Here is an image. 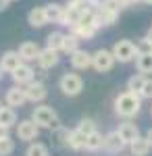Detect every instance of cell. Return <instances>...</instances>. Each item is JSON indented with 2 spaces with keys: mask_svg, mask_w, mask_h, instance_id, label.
<instances>
[{
  "mask_svg": "<svg viewBox=\"0 0 152 156\" xmlns=\"http://www.w3.org/2000/svg\"><path fill=\"white\" fill-rule=\"evenodd\" d=\"M136 50H138V56H142V54H152V44H150V40L144 36L140 37L138 42H136Z\"/></svg>",
  "mask_w": 152,
  "mask_h": 156,
  "instance_id": "f546056e",
  "label": "cell"
},
{
  "mask_svg": "<svg viewBox=\"0 0 152 156\" xmlns=\"http://www.w3.org/2000/svg\"><path fill=\"white\" fill-rule=\"evenodd\" d=\"M146 75H142V73H133L131 77L127 79V90L129 92H136V94H140V90L144 87V83H146Z\"/></svg>",
  "mask_w": 152,
  "mask_h": 156,
  "instance_id": "484cf974",
  "label": "cell"
},
{
  "mask_svg": "<svg viewBox=\"0 0 152 156\" xmlns=\"http://www.w3.org/2000/svg\"><path fill=\"white\" fill-rule=\"evenodd\" d=\"M71 60V67L75 69V71H85V69H90L94 65V56L90 52H85V50H77V52H73L69 56Z\"/></svg>",
  "mask_w": 152,
  "mask_h": 156,
  "instance_id": "7c38bea8",
  "label": "cell"
},
{
  "mask_svg": "<svg viewBox=\"0 0 152 156\" xmlns=\"http://www.w3.org/2000/svg\"><path fill=\"white\" fill-rule=\"evenodd\" d=\"M2 108H4V104H2V100H0V110H2Z\"/></svg>",
  "mask_w": 152,
  "mask_h": 156,
  "instance_id": "f35d334b",
  "label": "cell"
},
{
  "mask_svg": "<svg viewBox=\"0 0 152 156\" xmlns=\"http://www.w3.org/2000/svg\"><path fill=\"white\" fill-rule=\"evenodd\" d=\"M146 140H148V142H150V144H152V127H150V129H148V131H146Z\"/></svg>",
  "mask_w": 152,
  "mask_h": 156,
  "instance_id": "e575fe53",
  "label": "cell"
},
{
  "mask_svg": "<svg viewBox=\"0 0 152 156\" xmlns=\"http://www.w3.org/2000/svg\"><path fill=\"white\" fill-rule=\"evenodd\" d=\"M146 37L150 40V44H152V27H150V29H148V31H146Z\"/></svg>",
  "mask_w": 152,
  "mask_h": 156,
  "instance_id": "d590c367",
  "label": "cell"
},
{
  "mask_svg": "<svg viewBox=\"0 0 152 156\" xmlns=\"http://www.w3.org/2000/svg\"><path fill=\"white\" fill-rule=\"evenodd\" d=\"M40 135V127L35 125L34 119H23L17 123V137L21 142H34Z\"/></svg>",
  "mask_w": 152,
  "mask_h": 156,
  "instance_id": "52a82bcc",
  "label": "cell"
},
{
  "mask_svg": "<svg viewBox=\"0 0 152 156\" xmlns=\"http://www.w3.org/2000/svg\"><path fill=\"white\" fill-rule=\"evenodd\" d=\"M59 87H60V92H63L65 96L75 98V96L81 94L83 79L77 75V73H65V75L60 77V81H59Z\"/></svg>",
  "mask_w": 152,
  "mask_h": 156,
  "instance_id": "277c9868",
  "label": "cell"
},
{
  "mask_svg": "<svg viewBox=\"0 0 152 156\" xmlns=\"http://www.w3.org/2000/svg\"><path fill=\"white\" fill-rule=\"evenodd\" d=\"M136 67H138V73L142 75H152V54H142L136 58Z\"/></svg>",
  "mask_w": 152,
  "mask_h": 156,
  "instance_id": "cb8c5ba5",
  "label": "cell"
},
{
  "mask_svg": "<svg viewBox=\"0 0 152 156\" xmlns=\"http://www.w3.org/2000/svg\"><path fill=\"white\" fill-rule=\"evenodd\" d=\"M67 146H69L71 150H85V142H88V137L83 135V133H79L77 129H73V131L67 133Z\"/></svg>",
  "mask_w": 152,
  "mask_h": 156,
  "instance_id": "d6986e66",
  "label": "cell"
},
{
  "mask_svg": "<svg viewBox=\"0 0 152 156\" xmlns=\"http://www.w3.org/2000/svg\"><path fill=\"white\" fill-rule=\"evenodd\" d=\"M19 56L23 58V62H31V60H38V56H40V46L35 44V42H23L21 46H19Z\"/></svg>",
  "mask_w": 152,
  "mask_h": 156,
  "instance_id": "e0dca14e",
  "label": "cell"
},
{
  "mask_svg": "<svg viewBox=\"0 0 152 156\" xmlns=\"http://www.w3.org/2000/svg\"><path fill=\"white\" fill-rule=\"evenodd\" d=\"M150 115H152V106H150Z\"/></svg>",
  "mask_w": 152,
  "mask_h": 156,
  "instance_id": "ab89813d",
  "label": "cell"
},
{
  "mask_svg": "<svg viewBox=\"0 0 152 156\" xmlns=\"http://www.w3.org/2000/svg\"><path fill=\"white\" fill-rule=\"evenodd\" d=\"M2 73H4V71H2V67H0V79H2Z\"/></svg>",
  "mask_w": 152,
  "mask_h": 156,
  "instance_id": "74e56055",
  "label": "cell"
},
{
  "mask_svg": "<svg viewBox=\"0 0 152 156\" xmlns=\"http://www.w3.org/2000/svg\"><path fill=\"white\" fill-rule=\"evenodd\" d=\"M59 52L56 50H50V48H44L42 52H40V56H38V65H40V69H52V67H56L59 65Z\"/></svg>",
  "mask_w": 152,
  "mask_h": 156,
  "instance_id": "2e32d148",
  "label": "cell"
},
{
  "mask_svg": "<svg viewBox=\"0 0 152 156\" xmlns=\"http://www.w3.org/2000/svg\"><path fill=\"white\" fill-rule=\"evenodd\" d=\"M2 137H9V129L0 125V140H2Z\"/></svg>",
  "mask_w": 152,
  "mask_h": 156,
  "instance_id": "d6a6232c",
  "label": "cell"
},
{
  "mask_svg": "<svg viewBox=\"0 0 152 156\" xmlns=\"http://www.w3.org/2000/svg\"><path fill=\"white\" fill-rule=\"evenodd\" d=\"M6 6H9V0H0V12L4 11V9H6Z\"/></svg>",
  "mask_w": 152,
  "mask_h": 156,
  "instance_id": "836d02e7",
  "label": "cell"
},
{
  "mask_svg": "<svg viewBox=\"0 0 152 156\" xmlns=\"http://www.w3.org/2000/svg\"><path fill=\"white\" fill-rule=\"evenodd\" d=\"M46 12H48V21H50V23L63 25V21H65V6H63V4L50 2V4H46Z\"/></svg>",
  "mask_w": 152,
  "mask_h": 156,
  "instance_id": "ac0fdd59",
  "label": "cell"
},
{
  "mask_svg": "<svg viewBox=\"0 0 152 156\" xmlns=\"http://www.w3.org/2000/svg\"><path fill=\"white\" fill-rule=\"evenodd\" d=\"M113 54L117 62H131V60L138 58V50H136V44L131 40H119L113 46Z\"/></svg>",
  "mask_w": 152,
  "mask_h": 156,
  "instance_id": "5b68a950",
  "label": "cell"
},
{
  "mask_svg": "<svg viewBox=\"0 0 152 156\" xmlns=\"http://www.w3.org/2000/svg\"><path fill=\"white\" fill-rule=\"evenodd\" d=\"M11 77H13V81H15V85L25 87L27 83H31V81H34L35 71H34V67H31L29 62H23V65H21L15 73H11Z\"/></svg>",
  "mask_w": 152,
  "mask_h": 156,
  "instance_id": "30bf717a",
  "label": "cell"
},
{
  "mask_svg": "<svg viewBox=\"0 0 152 156\" xmlns=\"http://www.w3.org/2000/svg\"><path fill=\"white\" fill-rule=\"evenodd\" d=\"M75 129H77L79 133H83L85 137H88V135H92V133H96V131H98V129H96V123H94L92 119H81L79 123H77V127H75Z\"/></svg>",
  "mask_w": 152,
  "mask_h": 156,
  "instance_id": "4316f807",
  "label": "cell"
},
{
  "mask_svg": "<svg viewBox=\"0 0 152 156\" xmlns=\"http://www.w3.org/2000/svg\"><path fill=\"white\" fill-rule=\"evenodd\" d=\"M129 150H131V156H148L150 154V150H152V144L146 140V137H138L133 144L129 146Z\"/></svg>",
  "mask_w": 152,
  "mask_h": 156,
  "instance_id": "ffe728a7",
  "label": "cell"
},
{
  "mask_svg": "<svg viewBox=\"0 0 152 156\" xmlns=\"http://www.w3.org/2000/svg\"><path fill=\"white\" fill-rule=\"evenodd\" d=\"M119 12H121V6L115 0H102L100 6L96 9V19H98V25L100 27H110L119 21Z\"/></svg>",
  "mask_w": 152,
  "mask_h": 156,
  "instance_id": "7a4b0ae2",
  "label": "cell"
},
{
  "mask_svg": "<svg viewBox=\"0 0 152 156\" xmlns=\"http://www.w3.org/2000/svg\"><path fill=\"white\" fill-rule=\"evenodd\" d=\"M9 2H15V0H9Z\"/></svg>",
  "mask_w": 152,
  "mask_h": 156,
  "instance_id": "60d3db41",
  "label": "cell"
},
{
  "mask_svg": "<svg viewBox=\"0 0 152 156\" xmlns=\"http://www.w3.org/2000/svg\"><path fill=\"white\" fill-rule=\"evenodd\" d=\"M142 2H146V4H152V0H142Z\"/></svg>",
  "mask_w": 152,
  "mask_h": 156,
  "instance_id": "8d00e7d4",
  "label": "cell"
},
{
  "mask_svg": "<svg viewBox=\"0 0 152 156\" xmlns=\"http://www.w3.org/2000/svg\"><path fill=\"white\" fill-rule=\"evenodd\" d=\"M27 23L35 27V29H40V27H44L48 21V12H46V6H34L31 11L27 12Z\"/></svg>",
  "mask_w": 152,
  "mask_h": 156,
  "instance_id": "9a60e30c",
  "label": "cell"
},
{
  "mask_svg": "<svg viewBox=\"0 0 152 156\" xmlns=\"http://www.w3.org/2000/svg\"><path fill=\"white\" fill-rule=\"evenodd\" d=\"M31 119L35 121V125L40 129H56L59 127V115L52 106H46V104H40V106L34 108L31 112Z\"/></svg>",
  "mask_w": 152,
  "mask_h": 156,
  "instance_id": "3957f363",
  "label": "cell"
},
{
  "mask_svg": "<svg viewBox=\"0 0 152 156\" xmlns=\"http://www.w3.org/2000/svg\"><path fill=\"white\" fill-rule=\"evenodd\" d=\"M140 96H142V100H152V77L146 79L144 87L140 90Z\"/></svg>",
  "mask_w": 152,
  "mask_h": 156,
  "instance_id": "4dcf8cb0",
  "label": "cell"
},
{
  "mask_svg": "<svg viewBox=\"0 0 152 156\" xmlns=\"http://www.w3.org/2000/svg\"><path fill=\"white\" fill-rule=\"evenodd\" d=\"M92 56H94V65H92V67L98 73H108L113 67H115V62H117L115 54H113V50L100 48V50H96Z\"/></svg>",
  "mask_w": 152,
  "mask_h": 156,
  "instance_id": "8992f818",
  "label": "cell"
},
{
  "mask_svg": "<svg viewBox=\"0 0 152 156\" xmlns=\"http://www.w3.org/2000/svg\"><path fill=\"white\" fill-rule=\"evenodd\" d=\"M65 36H67V34H63V31H52V34H48V37H46V48L56 50V52H63Z\"/></svg>",
  "mask_w": 152,
  "mask_h": 156,
  "instance_id": "44dd1931",
  "label": "cell"
},
{
  "mask_svg": "<svg viewBox=\"0 0 152 156\" xmlns=\"http://www.w3.org/2000/svg\"><path fill=\"white\" fill-rule=\"evenodd\" d=\"M125 148H127V144L121 140V135L117 133V129H115V131H108L104 135V150L108 154H119V152H123Z\"/></svg>",
  "mask_w": 152,
  "mask_h": 156,
  "instance_id": "4fadbf2b",
  "label": "cell"
},
{
  "mask_svg": "<svg viewBox=\"0 0 152 156\" xmlns=\"http://www.w3.org/2000/svg\"><path fill=\"white\" fill-rule=\"evenodd\" d=\"M25 96H27V102H34V104H42L44 100L48 98V90L42 81H31L23 87Z\"/></svg>",
  "mask_w": 152,
  "mask_h": 156,
  "instance_id": "ba28073f",
  "label": "cell"
},
{
  "mask_svg": "<svg viewBox=\"0 0 152 156\" xmlns=\"http://www.w3.org/2000/svg\"><path fill=\"white\" fill-rule=\"evenodd\" d=\"M79 42H81V40H79V37L75 36V34H67V36H65V44H63V52H65V54H73V52H77V50H79Z\"/></svg>",
  "mask_w": 152,
  "mask_h": 156,
  "instance_id": "d4e9b609",
  "label": "cell"
},
{
  "mask_svg": "<svg viewBox=\"0 0 152 156\" xmlns=\"http://www.w3.org/2000/svg\"><path fill=\"white\" fill-rule=\"evenodd\" d=\"M142 110V96L140 94H136V92H121L117 98H115V112H117V117L121 119H133V117H138Z\"/></svg>",
  "mask_w": 152,
  "mask_h": 156,
  "instance_id": "6da1fadb",
  "label": "cell"
},
{
  "mask_svg": "<svg viewBox=\"0 0 152 156\" xmlns=\"http://www.w3.org/2000/svg\"><path fill=\"white\" fill-rule=\"evenodd\" d=\"M0 125L6 127V129H11L13 125H17V112H15V108L4 106L0 110Z\"/></svg>",
  "mask_w": 152,
  "mask_h": 156,
  "instance_id": "603a6c76",
  "label": "cell"
},
{
  "mask_svg": "<svg viewBox=\"0 0 152 156\" xmlns=\"http://www.w3.org/2000/svg\"><path fill=\"white\" fill-rule=\"evenodd\" d=\"M13 152H15V140H11V135L2 137L0 140V156H11Z\"/></svg>",
  "mask_w": 152,
  "mask_h": 156,
  "instance_id": "f1b7e54d",
  "label": "cell"
},
{
  "mask_svg": "<svg viewBox=\"0 0 152 156\" xmlns=\"http://www.w3.org/2000/svg\"><path fill=\"white\" fill-rule=\"evenodd\" d=\"M21 65H23V58L19 56L17 50H6L2 54V58H0V67H2L4 73H15Z\"/></svg>",
  "mask_w": 152,
  "mask_h": 156,
  "instance_id": "8fae6325",
  "label": "cell"
},
{
  "mask_svg": "<svg viewBox=\"0 0 152 156\" xmlns=\"http://www.w3.org/2000/svg\"><path fill=\"white\" fill-rule=\"evenodd\" d=\"M85 150L88 152H98V150H104V135L100 131L88 135V142H85Z\"/></svg>",
  "mask_w": 152,
  "mask_h": 156,
  "instance_id": "7402d4cb",
  "label": "cell"
},
{
  "mask_svg": "<svg viewBox=\"0 0 152 156\" xmlns=\"http://www.w3.org/2000/svg\"><path fill=\"white\" fill-rule=\"evenodd\" d=\"M117 133L121 135V140H123L127 146H131L136 140H138V137H140V129H138V125H136V123H129V121L119 123Z\"/></svg>",
  "mask_w": 152,
  "mask_h": 156,
  "instance_id": "5bb4252c",
  "label": "cell"
},
{
  "mask_svg": "<svg viewBox=\"0 0 152 156\" xmlns=\"http://www.w3.org/2000/svg\"><path fill=\"white\" fill-rule=\"evenodd\" d=\"M25 102H27V96H25V90L21 85H13L6 90V94H4V104L11 108H17V106H23Z\"/></svg>",
  "mask_w": 152,
  "mask_h": 156,
  "instance_id": "9c48e42d",
  "label": "cell"
},
{
  "mask_svg": "<svg viewBox=\"0 0 152 156\" xmlns=\"http://www.w3.org/2000/svg\"><path fill=\"white\" fill-rule=\"evenodd\" d=\"M27 156H50L46 144H40V142H31L27 148Z\"/></svg>",
  "mask_w": 152,
  "mask_h": 156,
  "instance_id": "83f0119b",
  "label": "cell"
},
{
  "mask_svg": "<svg viewBox=\"0 0 152 156\" xmlns=\"http://www.w3.org/2000/svg\"><path fill=\"white\" fill-rule=\"evenodd\" d=\"M142 0H119V4H121V9H125V6H133V4H138Z\"/></svg>",
  "mask_w": 152,
  "mask_h": 156,
  "instance_id": "1f68e13d",
  "label": "cell"
}]
</instances>
